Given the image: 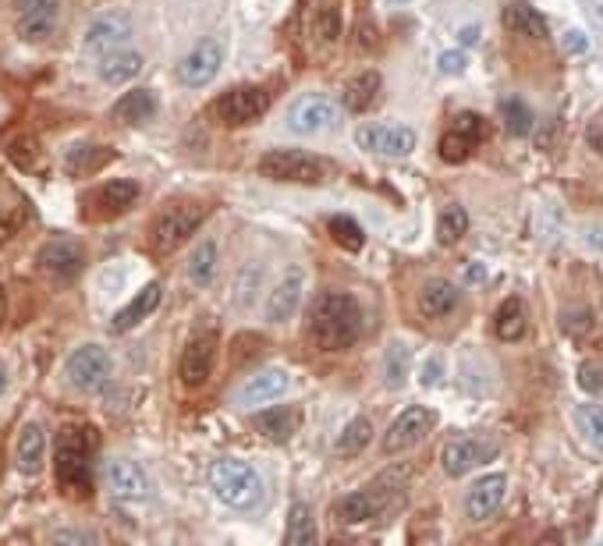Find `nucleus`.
Listing matches in <instances>:
<instances>
[{"label": "nucleus", "mask_w": 603, "mask_h": 546, "mask_svg": "<svg viewBox=\"0 0 603 546\" xmlns=\"http://www.w3.org/2000/svg\"><path fill=\"white\" fill-rule=\"evenodd\" d=\"M312 341L323 351H345L362 338V305L348 292H323L312 305Z\"/></svg>", "instance_id": "nucleus-1"}, {"label": "nucleus", "mask_w": 603, "mask_h": 546, "mask_svg": "<svg viewBox=\"0 0 603 546\" xmlns=\"http://www.w3.org/2000/svg\"><path fill=\"white\" fill-rule=\"evenodd\" d=\"M93 430L86 426H68L57 433L53 444V472L57 486L68 496H86L93 490Z\"/></svg>", "instance_id": "nucleus-2"}, {"label": "nucleus", "mask_w": 603, "mask_h": 546, "mask_svg": "<svg viewBox=\"0 0 603 546\" xmlns=\"http://www.w3.org/2000/svg\"><path fill=\"white\" fill-rule=\"evenodd\" d=\"M209 490L217 494L220 504L235 507V511H249L263 496V479H259V472L252 468L249 461H242V458H220L209 468Z\"/></svg>", "instance_id": "nucleus-3"}, {"label": "nucleus", "mask_w": 603, "mask_h": 546, "mask_svg": "<svg viewBox=\"0 0 603 546\" xmlns=\"http://www.w3.org/2000/svg\"><path fill=\"white\" fill-rule=\"evenodd\" d=\"M64 376H68V384L75 391L100 394L103 387L110 384V376H114V358H110V351L103 345H82L68 355Z\"/></svg>", "instance_id": "nucleus-4"}, {"label": "nucleus", "mask_w": 603, "mask_h": 546, "mask_svg": "<svg viewBox=\"0 0 603 546\" xmlns=\"http://www.w3.org/2000/svg\"><path fill=\"white\" fill-rule=\"evenodd\" d=\"M266 106H270V93L263 86H235L209 103V117L217 125L242 128V125H252L255 117H263Z\"/></svg>", "instance_id": "nucleus-5"}, {"label": "nucleus", "mask_w": 603, "mask_h": 546, "mask_svg": "<svg viewBox=\"0 0 603 546\" xmlns=\"http://www.w3.org/2000/svg\"><path fill=\"white\" fill-rule=\"evenodd\" d=\"M206 217V206L199 202H171L156 220H153V248L160 255L174 252L181 242H189V235H196V227Z\"/></svg>", "instance_id": "nucleus-6"}, {"label": "nucleus", "mask_w": 603, "mask_h": 546, "mask_svg": "<svg viewBox=\"0 0 603 546\" xmlns=\"http://www.w3.org/2000/svg\"><path fill=\"white\" fill-rule=\"evenodd\" d=\"M259 174L270 181H292V185H320L323 163L302 149H270L259 156Z\"/></svg>", "instance_id": "nucleus-7"}, {"label": "nucleus", "mask_w": 603, "mask_h": 546, "mask_svg": "<svg viewBox=\"0 0 603 546\" xmlns=\"http://www.w3.org/2000/svg\"><path fill=\"white\" fill-rule=\"evenodd\" d=\"M338 121H341V106L327 97V93H305V97L295 99V103L288 106V114H284V125H288L295 135L330 132V128H338Z\"/></svg>", "instance_id": "nucleus-8"}, {"label": "nucleus", "mask_w": 603, "mask_h": 546, "mask_svg": "<svg viewBox=\"0 0 603 546\" xmlns=\"http://www.w3.org/2000/svg\"><path fill=\"white\" fill-rule=\"evenodd\" d=\"M358 149L373 153V156H387V160H402L415 149V132L408 125H387V121H366L355 132Z\"/></svg>", "instance_id": "nucleus-9"}, {"label": "nucleus", "mask_w": 603, "mask_h": 546, "mask_svg": "<svg viewBox=\"0 0 603 546\" xmlns=\"http://www.w3.org/2000/svg\"><path fill=\"white\" fill-rule=\"evenodd\" d=\"M497 450H501V444H497L494 437L458 433V437H451V440L444 444V450H441V465H444L448 476H465V472H472L476 465L490 461Z\"/></svg>", "instance_id": "nucleus-10"}, {"label": "nucleus", "mask_w": 603, "mask_h": 546, "mask_svg": "<svg viewBox=\"0 0 603 546\" xmlns=\"http://www.w3.org/2000/svg\"><path fill=\"white\" fill-rule=\"evenodd\" d=\"M220 64H224V43L220 40H202L178 60L174 75L185 89H202L220 75Z\"/></svg>", "instance_id": "nucleus-11"}, {"label": "nucleus", "mask_w": 603, "mask_h": 546, "mask_svg": "<svg viewBox=\"0 0 603 546\" xmlns=\"http://www.w3.org/2000/svg\"><path fill=\"white\" fill-rule=\"evenodd\" d=\"M60 0H14V32L25 43H43L57 32Z\"/></svg>", "instance_id": "nucleus-12"}, {"label": "nucleus", "mask_w": 603, "mask_h": 546, "mask_svg": "<svg viewBox=\"0 0 603 546\" xmlns=\"http://www.w3.org/2000/svg\"><path fill=\"white\" fill-rule=\"evenodd\" d=\"M135 199H139V185L132 178H114L82 199V206H86L82 213H86V220H114V217L128 213L135 206Z\"/></svg>", "instance_id": "nucleus-13"}, {"label": "nucleus", "mask_w": 603, "mask_h": 546, "mask_svg": "<svg viewBox=\"0 0 603 546\" xmlns=\"http://www.w3.org/2000/svg\"><path fill=\"white\" fill-rule=\"evenodd\" d=\"M433 422H437V415H433L430 408H422V404L404 408L402 415L391 422V430L384 433V454H402L408 447L422 444V440L430 437Z\"/></svg>", "instance_id": "nucleus-14"}, {"label": "nucleus", "mask_w": 603, "mask_h": 546, "mask_svg": "<svg viewBox=\"0 0 603 546\" xmlns=\"http://www.w3.org/2000/svg\"><path fill=\"white\" fill-rule=\"evenodd\" d=\"M387 511H394V500L384 496L373 483L355 490V494L341 496L334 504V518L345 522V525H362V522H373V518H384Z\"/></svg>", "instance_id": "nucleus-15"}, {"label": "nucleus", "mask_w": 603, "mask_h": 546, "mask_svg": "<svg viewBox=\"0 0 603 546\" xmlns=\"http://www.w3.org/2000/svg\"><path fill=\"white\" fill-rule=\"evenodd\" d=\"M483 135H487V125H483L479 114H458L451 128L441 135V160H444V163H461V160H468Z\"/></svg>", "instance_id": "nucleus-16"}, {"label": "nucleus", "mask_w": 603, "mask_h": 546, "mask_svg": "<svg viewBox=\"0 0 603 546\" xmlns=\"http://www.w3.org/2000/svg\"><path fill=\"white\" fill-rule=\"evenodd\" d=\"M302 292H305V270L302 266H292L277 284H274V292L266 295V305H263V316H266V323H288L295 312H299V301H302Z\"/></svg>", "instance_id": "nucleus-17"}, {"label": "nucleus", "mask_w": 603, "mask_h": 546, "mask_svg": "<svg viewBox=\"0 0 603 546\" xmlns=\"http://www.w3.org/2000/svg\"><path fill=\"white\" fill-rule=\"evenodd\" d=\"M288 387H292V373L281 369V366H266V369L252 373L249 380L238 387L235 401H238L242 408H255V404H266V401L284 397L288 394Z\"/></svg>", "instance_id": "nucleus-18"}, {"label": "nucleus", "mask_w": 603, "mask_h": 546, "mask_svg": "<svg viewBox=\"0 0 603 546\" xmlns=\"http://www.w3.org/2000/svg\"><path fill=\"white\" fill-rule=\"evenodd\" d=\"M107 486H110V494L117 496V500L139 504V500L150 496V476L143 472L139 461H132V458H114V461L107 465Z\"/></svg>", "instance_id": "nucleus-19"}, {"label": "nucleus", "mask_w": 603, "mask_h": 546, "mask_svg": "<svg viewBox=\"0 0 603 546\" xmlns=\"http://www.w3.org/2000/svg\"><path fill=\"white\" fill-rule=\"evenodd\" d=\"M213 358H217V334H199L192 338L185 351H181V362H178V376L185 387H202L213 373Z\"/></svg>", "instance_id": "nucleus-20"}, {"label": "nucleus", "mask_w": 603, "mask_h": 546, "mask_svg": "<svg viewBox=\"0 0 603 546\" xmlns=\"http://www.w3.org/2000/svg\"><path fill=\"white\" fill-rule=\"evenodd\" d=\"M40 270L51 273L53 281H75L86 270V248L79 242H47L40 248Z\"/></svg>", "instance_id": "nucleus-21"}, {"label": "nucleus", "mask_w": 603, "mask_h": 546, "mask_svg": "<svg viewBox=\"0 0 603 546\" xmlns=\"http://www.w3.org/2000/svg\"><path fill=\"white\" fill-rule=\"evenodd\" d=\"M504 496H507V476H501V472L483 476V479L472 483L468 494H465V514H468L472 522H487V518H494V514L501 511Z\"/></svg>", "instance_id": "nucleus-22"}, {"label": "nucleus", "mask_w": 603, "mask_h": 546, "mask_svg": "<svg viewBox=\"0 0 603 546\" xmlns=\"http://www.w3.org/2000/svg\"><path fill=\"white\" fill-rule=\"evenodd\" d=\"M143 53L139 50H125V47H114V50H103L100 53V64H97V75L100 82L107 86H128L139 71H143Z\"/></svg>", "instance_id": "nucleus-23"}, {"label": "nucleus", "mask_w": 603, "mask_h": 546, "mask_svg": "<svg viewBox=\"0 0 603 546\" xmlns=\"http://www.w3.org/2000/svg\"><path fill=\"white\" fill-rule=\"evenodd\" d=\"M132 36V22L125 18V14H117V11H110V14H100V18H93L89 25H86V50H114L121 47L125 40Z\"/></svg>", "instance_id": "nucleus-24"}, {"label": "nucleus", "mask_w": 603, "mask_h": 546, "mask_svg": "<svg viewBox=\"0 0 603 546\" xmlns=\"http://www.w3.org/2000/svg\"><path fill=\"white\" fill-rule=\"evenodd\" d=\"M43 461H47V433L40 422H25L18 440H14V465H18V472L36 476V472H43Z\"/></svg>", "instance_id": "nucleus-25"}, {"label": "nucleus", "mask_w": 603, "mask_h": 546, "mask_svg": "<svg viewBox=\"0 0 603 546\" xmlns=\"http://www.w3.org/2000/svg\"><path fill=\"white\" fill-rule=\"evenodd\" d=\"M160 298H163V288L153 281V284H146L139 295L132 298L125 309H117L114 312V319H110V327H114V334H125V330H132V327H139L146 316H153L156 312V305H160Z\"/></svg>", "instance_id": "nucleus-26"}, {"label": "nucleus", "mask_w": 603, "mask_h": 546, "mask_svg": "<svg viewBox=\"0 0 603 546\" xmlns=\"http://www.w3.org/2000/svg\"><path fill=\"white\" fill-rule=\"evenodd\" d=\"M110 160H114V149L110 146L75 143V146H68V153H64V171H68L71 178H89V174L103 171Z\"/></svg>", "instance_id": "nucleus-27"}, {"label": "nucleus", "mask_w": 603, "mask_h": 546, "mask_svg": "<svg viewBox=\"0 0 603 546\" xmlns=\"http://www.w3.org/2000/svg\"><path fill=\"white\" fill-rule=\"evenodd\" d=\"M454 305H458V288H454L451 281H444V277H430V281L419 288V312H422L426 319H444V316H451Z\"/></svg>", "instance_id": "nucleus-28"}, {"label": "nucleus", "mask_w": 603, "mask_h": 546, "mask_svg": "<svg viewBox=\"0 0 603 546\" xmlns=\"http://www.w3.org/2000/svg\"><path fill=\"white\" fill-rule=\"evenodd\" d=\"M504 25L515 32V36H525V40H543L547 36V18L529 4V0H511L504 7Z\"/></svg>", "instance_id": "nucleus-29"}, {"label": "nucleus", "mask_w": 603, "mask_h": 546, "mask_svg": "<svg viewBox=\"0 0 603 546\" xmlns=\"http://www.w3.org/2000/svg\"><path fill=\"white\" fill-rule=\"evenodd\" d=\"M380 86H384V79H380V71H358L355 79H348V86H345V110H352V114H366L376 97H380Z\"/></svg>", "instance_id": "nucleus-30"}, {"label": "nucleus", "mask_w": 603, "mask_h": 546, "mask_svg": "<svg viewBox=\"0 0 603 546\" xmlns=\"http://www.w3.org/2000/svg\"><path fill=\"white\" fill-rule=\"evenodd\" d=\"M110 114L121 125H146V121H153V114H156V97H153L150 89H132V93H125V97L114 103Z\"/></svg>", "instance_id": "nucleus-31"}, {"label": "nucleus", "mask_w": 603, "mask_h": 546, "mask_svg": "<svg viewBox=\"0 0 603 546\" xmlns=\"http://www.w3.org/2000/svg\"><path fill=\"white\" fill-rule=\"evenodd\" d=\"M408 373H412V345L402 341V338H394L387 345V351H384V384L391 391H402L408 384Z\"/></svg>", "instance_id": "nucleus-32"}, {"label": "nucleus", "mask_w": 603, "mask_h": 546, "mask_svg": "<svg viewBox=\"0 0 603 546\" xmlns=\"http://www.w3.org/2000/svg\"><path fill=\"white\" fill-rule=\"evenodd\" d=\"M529 327V312H525V301L522 298H504L497 316H494V330L501 341H518Z\"/></svg>", "instance_id": "nucleus-33"}, {"label": "nucleus", "mask_w": 603, "mask_h": 546, "mask_svg": "<svg viewBox=\"0 0 603 546\" xmlns=\"http://www.w3.org/2000/svg\"><path fill=\"white\" fill-rule=\"evenodd\" d=\"M252 426L266 437V440H288L292 433H295V426H299V415H295V408H266V412H259L255 419H252Z\"/></svg>", "instance_id": "nucleus-34"}, {"label": "nucleus", "mask_w": 603, "mask_h": 546, "mask_svg": "<svg viewBox=\"0 0 603 546\" xmlns=\"http://www.w3.org/2000/svg\"><path fill=\"white\" fill-rule=\"evenodd\" d=\"M284 540H288V546H316L320 529H316V518H312V507H309V504H295V507L288 511Z\"/></svg>", "instance_id": "nucleus-35"}, {"label": "nucleus", "mask_w": 603, "mask_h": 546, "mask_svg": "<svg viewBox=\"0 0 603 546\" xmlns=\"http://www.w3.org/2000/svg\"><path fill=\"white\" fill-rule=\"evenodd\" d=\"M369 440H373V419L358 415V419H352V422L341 430V437H338V444H334V454H338V458H355V454L366 450Z\"/></svg>", "instance_id": "nucleus-36"}, {"label": "nucleus", "mask_w": 603, "mask_h": 546, "mask_svg": "<svg viewBox=\"0 0 603 546\" xmlns=\"http://www.w3.org/2000/svg\"><path fill=\"white\" fill-rule=\"evenodd\" d=\"M217 259H220V252H217V242H213V238H206L202 245L192 248V255H189V281H192L196 288H206V284L213 281Z\"/></svg>", "instance_id": "nucleus-37"}, {"label": "nucleus", "mask_w": 603, "mask_h": 546, "mask_svg": "<svg viewBox=\"0 0 603 546\" xmlns=\"http://www.w3.org/2000/svg\"><path fill=\"white\" fill-rule=\"evenodd\" d=\"M465 231H468V213L451 202V206H444L441 209V220H437V242L441 245H458L461 238H465Z\"/></svg>", "instance_id": "nucleus-38"}, {"label": "nucleus", "mask_w": 603, "mask_h": 546, "mask_svg": "<svg viewBox=\"0 0 603 546\" xmlns=\"http://www.w3.org/2000/svg\"><path fill=\"white\" fill-rule=\"evenodd\" d=\"M575 426L593 450H603V404H589V401L579 404L575 408Z\"/></svg>", "instance_id": "nucleus-39"}, {"label": "nucleus", "mask_w": 603, "mask_h": 546, "mask_svg": "<svg viewBox=\"0 0 603 546\" xmlns=\"http://www.w3.org/2000/svg\"><path fill=\"white\" fill-rule=\"evenodd\" d=\"M501 121L511 135H529L533 132V110L522 99H501Z\"/></svg>", "instance_id": "nucleus-40"}, {"label": "nucleus", "mask_w": 603, "mask_h": 546, "mask_svg": "<svg viewBox=\"0 0 603 546\" xmlns=\"http://www.w3.org/2000/svg\"><path fill=\"white\" fill-rule=\"evenodd\" d=\"M312 32L320 36V43H334L338 36H341V14H338V7H334V0H323L320 7H316V18H312Z\"/></svg>", "instance_id": "nucleus-41"}, {"label": "nucleus", "mask_w": 603, "mask_h": 546, "mask_svg": "<svg viewBox=\"0 0 603 546\" xmlns=\"http://www.w3.org/2000/svg\"><path fill=\"white\" fill-rule=\"evenodd\" d=\"M327 227H330V238L345 248V252H358V248L366 245V235H362V227L355 224L352 217H330Z\"/></svg>", "instance_id": "nucleus-42"}, {"label": "nucleus", "mask_w": 603, "mask_h": 546, "mask_svg": "<svg viewBox=\"0 0 603 546\" xmlns=\"http://www.w3.org/2000/svg\"><path fill=\"white\" fill-rule=\"evenodd\" d=\"M7 156H11L22 171H36V167H40V146H36L32 135H18V139H11Z\"/></svg>", "instance_id": "nucleus-43"}, {"label": "nucleus", "mask_w": 603, "mask_h": 546, "mask_svg": "<svg viewBox=\"0 0 603 546\" xmlns=\"http://www.w3.org/2000/svg\"><path fill=\"white\" fill-rule=\"evenodd\" d=\"M561 330H564L571 341L586 338V334L593 330V312H589V309H568V312H561Z\"/></svg>", "instance_id": "nucleus-44"}, {"label": "nucleus", "mask_w": 603, "mask_h": 546, "mask_svg": "<svg viewBox=\"0 0 603 546\" xmlns=\"http://www.w3.org/2000/svg\"><path fill=\"white\" fill-rule=\"evenodd\" d=\"M557 231H561V209L553 202H543L540 206V242L551 245L553 238H557Z\"/></svg>", "instance_id": "nucleus-45"}, {"label": "nucleus", "mask_w": 603, "mask_h": 546, "mask_svg": "<svg viewBox=\"0 0 603 546\" xmlns=\"http://www.w3.org/2000/svg\"><path fill=\"white\" fill-rule=\"evenodd\" d=\"M579 387L589 391V394H600L603 391V366L600 362H582V366H579Z\"/></svg>", "instance_id": "nucleus-46"}, {"label": "nucleus", "mask_w": 603, "mask_h": 546, "mask_svg": "<svg viewBox=\"0 0 603 546\" xmlns=\"http://www.w3.org/2000/svg\"><path fill=\"white\" fill-rule=\"evenodd\" d=\"M255 288H259V270H255V266H249V270L242 273V284H238L235 305H238V309H246V305L252 301V295H255Z\"/></svg>", "instance_id": "nucleus-47"}, {"label": "nucleus", "mask_w": 603, "mask_h": 546, "mask_svg": "<svg viewBox=\"0 0 603 546\" xmlns=\"http://www.w3.org/2000/svg\"><path fill=\"white\" fill-rule=\"evenodd\" d=\"M561 50H564L568 57H579V53L589 50V36H586L582 29H568V32L561 36Z\"/></svg>", "instance_id": "nucleus-48"}, {"label": "nucleus", "mask_w": 603, "mask_h": 546, "mask_svg": "<svg viewBox=\"0 0 603 546\" xmlns=\"http://www.w3.org/2000/svg\"><path fill=\"white\" fill-rule=\"evenodd\" d=\"M437 64H441V71H444V75H461V71H465V64H468V57H465L461 50H444Z\"/></svg>", "instance_id": "nucleus-49"}, {"label": "nucleus", "mask_w": 603, "mask_h": 546, "mask_svg": "<svg viewBox=\"0 0 603 546\" xmlns=\"http://www.w3.org/2000/svg\"><path fill=\"white\" fill-rule=\"evenodd\" d=\"M97 532H82V529H60L53 532V543H97Z\"/></svg>", "instance_id": "nucleus-50"}, {"label": "nucleus", "mask_w": 603, "mask_h": 546, "mask_svg": "<svg viewBox=\"0 0 603 546\" xmlns=\"http://www.w3.org/2000/svg\"><path fill=\"white\" fill-rule=\"evenodd\" d=\"M582 242L593 248V252H603V224H597V220L582 224Z\"/></svg>", "instance_id": "nucleus-51"}, {"label": "nucleus", "mask_w": 603, "mask_h": 546, "mask_svg": "<svg viewBox=\"0 0 603 546\" xmlns=\"http://www.w3.org/2000/svg\"><path fill=\"white\" fill-rule=\"evenodd\" d=\"M586 143H589L593 153H600L603 156V114L600 117H593V121L586 125Z\"/></svg>", "instance_id": "nucleus-52"}, {"label": "nucleus", "mask_w": 603, "mask_h": 546, "mask_svg": "<svg viewBox=\"0 0 603 546\" xmlns=\"http://www.w3.org/2000/svg\"><path fill=\"white\" fill-rule=\"evenodd\" d=\"M461 284H487V263H465Z\"/></svg>", "instance_id": "nucleus-53"}, {"label": "nucleus", "mask_w": 603, "mask_h": 546, "mask_svg": "<svg viewBox=\"0 0 603 546\" xmlns=\"http://www.w3.org/2000/svg\"><path fill=\"white\" fill-rule=\"evenodd\" d=\"M441 369H444V362L433 355V358H426V366H422V387H433L437 380H441Z\"/></svg>", "instance_id": "nucleus-54"}, {"label": "nucleus", "mask_w": 603, "mask_h": 546, "mask_svg": "<svg viewBox=\"0 0 603 546\" xmlns=\"http://www.w3.org/2000/svg\"><path fill=\"white\" fill-rule=\"evenodd\" d=\"M14 227H18V217H14L11 209L0 206V242H7V238L14 235Z\"/></svg>", "instance_id": "nucleus-55"}, {"label": "nucleus", "mask_w": 603, "mask_h": 546, "mask_svg": "<svg viewBox=\"0 0 603 546\" xmlns=\"http://www.w3.org/2000/svg\"><path fill=\"white\" fill-rule=\"evenodd\" d=\"M458 36H461V43H465V47H472V43H476V36H479V29H476V25H465Z\"/></svg>", "instance_id": "nucleus-56"}, {"label": "nucleus", "mask_w": 603, "mask_h": 546, "mask_svg": "<svg viewBox=\"0 0 603 546\" xmlns=\"http://www.w3.org/2000/svg\"><path fill=\"white\" fill-rule=\"evenodd\" d=\"M7 387H11V373H7V366H4V358H0V397L7 394Z\"/></svg>", "instance_id": "nucleus-57"}, {"label": "nucleus", "mask_w": 603, "mask_h": 546, "mask_svg": "<svg viewBox=\"0 0 603 546\" xmlns=\"http://www.w3.org/2000/svg\"><path fill=\"white\" fill-rule=\"evenodd\" d=\"M4 319H7V295H4V288H0V327H4Z\"/></svg>", "instance_id": "nucleus-58"}]
</instances>
